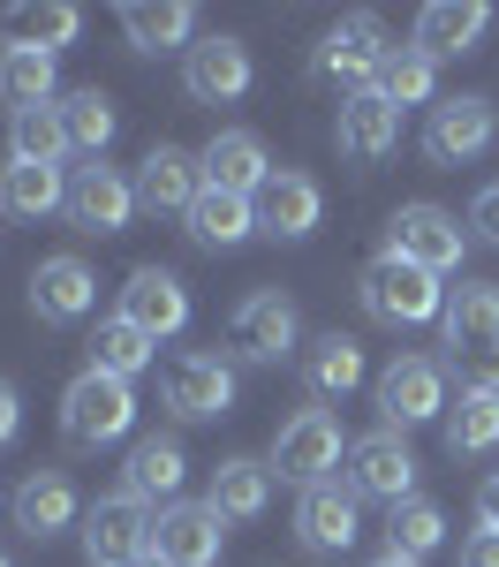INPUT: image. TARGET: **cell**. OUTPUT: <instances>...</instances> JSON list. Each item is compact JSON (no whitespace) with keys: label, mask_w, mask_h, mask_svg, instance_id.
<instances>
[{"label":"cell","mask_w":499,"mask_h":567,"mask_svg":"<svg viewBox=\"0 0 499 567\" xmlns=\"http://www.w3.org/2000/svg\"><path fill=\"white\" fill-rule=\"evenodd\" d=\"M91 349V363L84 371H106V379H144V371H152V363H159V341H152V333H136L129 318H122V310H114V318H98V333H91L84 341Z\"/></svg>","instance_id":"f1b7e54d"},{"label":"cell","mask_w":499,"mask_h":567,"mask_svg":"<svg viewBox=\"0 0 499 567\" xmlns=\"http://www.w3.org/2000/svg\"><path fill=\"white\" fill-rule=\"evenodd\" d=\"M129 424H136V386H129V379L84 371L76 386L61 393V439H69L76 454H98V446L129 439Z\"/></svg>","instance_id":"7a4b0ae2"},{"label":"cell","mask_w":499,"mask_h":567,"mask_svg":"<svg viewBox=\"0 0 499 567\" xmlns=\"http://www.w3.org/2000/svg\"><path fill=\"white\" fill-rule=\"evenodd\" d=\"M371 91L402 114V106H432V91H439V61L424 53V45L408 39V45H394L386 61H378V76H371Z\"/></svg>","instance_id":"d6a6232c"},{"label":"cell","mask_w":499,"mask_h":567,"mask_svg":"<svg viewBox=\"0 0 499 567\" xmlns=\"http://www.w3.org/2000/svg\"><path fill=\"white\" fill-rule=\"evenodd\" d=\"M69 219L84 227V235H122L136 219V182L122 167H106V159H91L69 175Z\"/></svg>","instance_id":"9a60e30c"},{"label":"cell","mask_w":499,"mask_h":567,"mask_svg":"<svg viewBox=\"0 0 499 567\" xmlns=\"http://www.w3.org/2000/svg\"><path fill=\"white\" fill-rule=\"evenodd\" d=\"M318 219H325V189L303 167H272V182L258 189V235L303 243V235H318Z\"/></svg>","instance_id":"e0dca14e"},{"label":"cell","mask_w":499,"mask_h":567,"mask_svg":"<svg viewBox=\"0 0 499 567\" xmlns=\"http://www.w3.org/2000/svg\"><path fill=\"white\" fill-rule=\"evenodd\" d=\"M61 106V130H69V152H91V159H106V144H114V99L98 84H84V91H69V99H53Z\"/></svg>","instance_id":"836d02e7"},{"label":"cell","mask_w":499,"mask_h":567,"mask_svg":"<svg viewBox=\"0 0 499 567\" xmlns=\"http://www.w3.org/2000/svg\"><path fill=\"white\" fill-rule=\"evenodd\" d=\"M454 371H461V393H499V349H485V355H461Z\"/></svg>","instance_id":"ab89813d"},{"label":"cell","mask_w":499,"mask_h":567,"mask_svg":"<svg viewBox=\"0 0 499 567\" xmlns=\"http://www.w3.org/2000/svg\"><path fill=\"white\" fill-rule=\"evenodd\" d=\"M341 454H349V439H341V424L325 416V409H295L280 432H272V477L288 484H333V470H341Z\"/></svg>","instance_id":"52a82bcc"},{"label":"cell","mask_w":499,"mask_h":567,"mask_svg":"<svg viewBox=\"0 0 499 567\" xmlns=\"http://www.w3.org/2000/svg\"><path fill=\"white\" fill-rule=\"evenodd\" d=\"M477 529H499V470L477 484Z\"/></svg>","instance_id":"7bdbcfd3"},{"label":"cell","mask_w":499,"mask_h":567,"mask_svg":"<svg viewBox=\"0 0 499 567\" xmlns=\"http://www.w3.org/2000/svg\"><path fill=\"white\" fill-rule=\"evenodd\" d=\"M0 213L8 219H53V213H69V175L61 167H23V159H8L0 167Z\"/></svg>","instance_id":"4316f807"},{"label":"cell","mask_w":499,"mask_h":567,"mask_svg":"<svg viewBox=\"0 0 499 567\" xmlns=\"http://www.w3.org/2000/svg\"><path fill=\"white\" fill-rule=\"evenodd\" d=\"M84 515V499H76V484L61 477V470H31V477L15 484V529L45 545V537H61V529Z\"/></svg>","instance_id":"7402d4cb"},{"label":"cell","mask_w":499,"mask_h":567,"mask_svg":"<svg viewBox=\"0 0 499 567\" xmlns=\"http://www.w3.org/2000/svg\"><path fill=\"white\" fill-rule=\"evenodd\" d=\"M386 553H402V560H432L439 545H447V507L439 499H402L394 515H386Z\"/></svg>","instance_id":"8d00e7d4"},{"label":"cell","mask_w":499,"mask_h":567,"mask_svg":"<svg viewBox=\"0 0 499 567\" xmlns=\"http://www.w3.org/2000/svg\"><path fill=\"white\" fill-rule=\"evenodd\" d=\"M333 144H341V159L378 167V159L402 152V114H394L378 91H356V99H341V114H333Z\"/></svg>","instance_id":"d6986e66"},{"label":"cell","mask_w":499,"mask_h":567,"mask_svg":"<svg viewBox=\"0 0 499 567\" xmlns=\"http://www.w3.org/2000/svg\"><path fill=\"white\" fill-rule=\"evenodd\" d=\"M363 499L356 492H341V484H311L303 499H295V537L311 545V553H349L363 537Z\"/></svg>","instance_id":"44dd1931"},{"label":"cell","mask_w":499,"mask_h":567,"mask_svg":"<svg viewBox=\"0 0 499 567\" xmlns=\"http://www.w3.org/2000/svg\"><path fill=\"white\" fill-rule=\"evenodd\" d=\"M181 477H189V454H181V439H136L129 446V492L152 507V499H167L175 507L181 499Z\"/></svg>","instance_id":"1f68e13d"},{"label":"cell","mask_w":499,"mask_h":567,"mask_svg":"<svg viewBox=\"0 0 499 567\" xmlns=\"http://www.w3.org/2000/svg\"><path fill=\"white\" fill-rule=\"evenodd\" d=\"M492 31V8L485 0H432L424 16H416V45L432 53V61H461V53H477Z\"/></svg>","instance_id":"603a6c76"},{"label":"cell","mask_w":499,"mask_h":567,"mask_svg":"<svg viewBox=\"0 0 499 567\" xmlns=\"http://www.w3.org/2000/svg\"><path fill=\"white\" fill-rule=\"evenodd\" d=\"M349 492H356V499H378V507L416 499V454H408V439L394 432V424L349 439Z\"/></svg>","instance_id":"9c48e42d"},{"label":"cell","mask_w":499,"mask_h":567,"mask_svg":"<svg viewBox=\"0 0 499 567\" xmlns=\"http://www.w3.org/2000/svg\"><path fill=\"white\" fill-rule=\"evenodd\" d=\"M499 144V106L485 91H461V99H439L432 122H424V159L432 167H469Z\"/></svg>","instance_id":"8992f818"},{"label":"cell","mask_w":499,"mask_h":567,"mask_svg":"<svg viewBox=\"0 0 499 567\" xmlns=\"http://www.w3.org/2000/svg\"><path fill=\"white\" fill-rule=\"evenodd\" d=\"M122 31H129L136 53H189L197 45V8L189 0H129Z\"/></svg>","instance_id":"cb8c5ba5"},{"label":"cell","mask_w":499,"mask_h":567,"mask_svg":"<svg viewBox=\"0 0 499 567\" xmlns=\"http://www.w3.org/2000/svg\"><path fill=\"white\" fill-rule=\"evenodd\" d=\"M15 439H23V393H15L8 379H0V454H8Z\"/></svg>","instance_id":"60d3db41"},{"label":"cell","mask_w":499,"mask_h":567,"mask_svg":"<svg viewBox=\"0 0 499 567\" xmlns=\"http://www.w3.org/2000/svg\"><path fill=\"white\" fill-rule=\"evenodd\" d=\"M205 197V159L181 152V144H152L144 167H136V213H175L189 219V205Z\"/></svg>","instance_id":"5bb4252c"},{"label":"cell","mask_w":499,"mask_h":567,"mask_svg":"<svg viewBox=\"0 0 499 567\" xmlns=\"http://www.w3.org/2000/svg\"><path fill=\"white\" fill-rule=\"evenodd\" d=\"M461 567H499V529H469V545H461Z\"/></svg>","instance_id":"b9f144b4"},{"label":"cell","mask_w":499,"mask_h":567,"mask_svg":"<svg viewBox=\"0 0 499 567\" xmlns=\"http://www.w3.org/2000/svg\"><path fill=\"white\" fill-rule=\"evenodd\" d=\"M159 401H167V416L181 424H212L235 409V363L212 349H181L159 363Z\"/></svg>","instance_id":"277c9868"},{"label":"cell","mask_w":499,"mask_h":567,"mask_svg":"<svg viewBox=\"0 0 499 567\" xmlns=\"http://www.w3.org/2000/svg\"><path fill=\"white\" fill-rule=\"evenodd\" d=\"M447 355L461 363V355H485V349H499V288H454L447 296Z\"/></svg>","instance_id":"484cf974"},{"label":"cell","mask_w":499,"mask_h":567,"mask_svg":"<svg viewBox=\"0 0 499 567\" xmlns=\"http://www.w3.org/2000/svg\"><path fill=\"white\" fill-rule=\"evenodd\" d=\"M152 553L167 567H220L227 553V523L205 507V499H175L152 515Z\"/></svg>","instance_id":"4fadbf2b"},{"label":"cell","mask_w":499,"mask_h":567,"mask_svg":"<svg viewBox=\"0 0 499 567\" xmlns=\"http://www.w3.org/2000/svg\"><path fill=\"white\" fill-rule=\"evenodd\" d=\"M205 507L220 515V523H258L272 507V462H250V454H235L212 470V492H205Z\"/></svg>","instance_id":"d4e9b609"},{"label":"cell","mask_w":499,"mask_h":567,"mask_svg":"<svg viewBox=\"0 0 499 567\" xmlns=\"http://www.w3.org/2000/svg\"><path fill=\"white\" fill-rule=\"evenodd\" d=\"M84 553H91V567H122L136 553H152V507L136 499L129 484L84 507Z\"/></svg>","instance_id":"8fae6325"},{"label":"cell","mask_w":499,"mask_h":567,"mask_svg":"<svg viewBox=\"0 0 499 567\" xmlns=\"http://www.w3.org/2000/svg\"><path fill=\"white\" fill-rule=\"evenodd\" d=\"M197 159H205V189H227V197H258L272 182V152L258 130H220Z\"/></svg>","instance_id":"ffe728a7"},{"label":"cell","mask_w":499,"mask_h":567,"mask_svg":"<svg viewBox=\"0 0 499 567\" xmlns=\"http://www.w3.org/2000/svg\"><path fill=\"white\" fill-rule=\"evenodd\" d=\"M0 567H8V553H0Z\"/></svg>","instance_id":"bcb514c9"},{"label":"cell","mask_w":499,"mask_h":567,"mask_svg":"<svg viewBox=\"0 0 499 567\" xmlns=\"http://www.w3.org/2000/svg\"><path fill=\"white\" fill-rule=\"evenodd\" d=\"M189 243L197 250H235V243H250L258 235V197H227V189H205L197 205H189Z\"/></svg>","instance_id":"83f0119b"},{"label":"cell","mask_w":499,"mask_h":567,"mask_svg":"<svg viewBox=\"0 0 499 567\" xmlns=\"http://www.w3.org/2000/svg\"><path fill=\"white\" fill-rule=\"evenodd\" d=\"M122 318H129L136 333H152V341H175L181 326H189V288H181V272L136 265L129 288H122Z\"/></svg>","instance_id":"ac0fdd59"},{"label":"cell","mask_w":499,"mask_h":567,"mask_svg":"<svg viewBox=\"0 0 499 567\" xmlns=\"http://www.w3.org/2000/svg\"><path fill=\"white\" fill-rule=\"evenodd\" d=\"M356 303L363 318H378V326H432V318H447V288H439V272H424V265L408 258H378L356 272Z\"/></svg>","instance_id":"6da1fadb"},{"label":"cell","mask_w":499,"mask_h":567,"mask_svg":"<svg viewBox=\"0 0 499 567\" xmlns=\"http://www.w3.org/2000/svg\"><path fill=\"white\" fill-rule=\"evenodd\" d=\"M439 424H447V454H492L499 446V393H461Z\"/></svg>","instance_id":"74e56055"},{"label":"cell","mask_w":499,"mask_h":567,"mask_svg":"<svg viewBox=\"0 0 499 567\" xmlns=\"http://www.w3.org/2000/svg\"><path fill=\"white\" fill-rule=\"evenodd\" d=\"M61 76H53V53L39 45H0V106L8 114H31V106H53L61 99Z\"/></svg>","instance_id":"4dcf8cb0"},{"label":"cell","mask_w":499,"mask_h":567,"mask_svg":"<svg viewBox=\"0 0 499 567\" xmlns=\"http://www.w3.org/2000/svg\"><path fill=\"white\" fill-rule=\"evenodd\" d=\"M8 159H23V167H61V159H69V130H61V106H31V114H8Z\"/></svg>","instance_id":"d590c367"},{"label":"cell","mask_w":499,"mask_h":567,"mask_svg":"<svg viewBox=\"0 0 499 567\" xmlns=\"http://www.w3.org/2000/svg\"><path fill=\"white\" fill-rule=\"evenodd\" d=\"M469 243H499V182H485L469 205Z\"/></svg>","instance_id":"f35d334b"},{"label":"cell","mask_w":499,"mask_h":567,"mask_svg":"<svg viewBox=\"0 0 499 567\" xmlns=\"http://www.w3.org/2000/svg\"><path fill=\"white\" fill-rule=\"evenodd\" d=\"M227 349H235V363H288V355H303V310L280 288L242 296L235 318H227Z\"/></svg>","instance_id":"5b68a950"},{"label":"cell","mask_w":499,"mask_h":567,"mask_svg":"<svg viewBox=\"0 0 499 567\" xmlns=\"http://www.w3.org/2000/svg\"><path fill=\"white\" fill-rule=\"evenodd\" d=\"M371 567H424V560H402V553H378Z\"/></svg>","instance_id":"ee69618b"},{"label":"cell","mask_w":499,"mask_h":567,"mask_svg":"<svg viewBox=\"0 0 499 567\" xmlns=\"http://www.w3.org/2000/svg\"><path fill=\"white\" fill-rule=\"evenodd\" d=\"M122 567H167V560H159V553H136V560H122Z\"/></svg>","instance_id":"f6af8a7d"},{"label":"cell","mask_w":499,"mask_h":567,"mask_svg":"<svg viewBox=\"0 0 499 567\" xmlns=\"http://www.w3.org/2000/svg\"><path fill=\"white\" fill-rule=\"evenodd\" d=\"M461 250H469V219H454L447 205H402L386 219V258H408L439 280L461 265Z\"/></svg>","instance_id":"ba28073f"},{"label":"cell","mask_w":499,"mask_h":567,"mask_svg":"<svg viewBox=\"0 0 499 567\" xmlns=\"http://www.w3.org/2000/svg\"><path fill=\"white\" fill-rule=\"evenodd\" d=\"M0 31H8V45H39V53H61V45H76L84 16H76L69 0H45V8H8V16H0Z\"/></svg>","instance_id":"e575fe53"},{"label":"cell","mask_w":499,"mask_h":567,"mask_svg":"<svg viewBox=\"0 0 499 567\" xmlns=\"http://www.w3.org/2000/svg\"><path fill=\"white\" fill-rule=\"evenodd\" d=\"M250 45L212 31V39H197L181 53V91H189V106H235L242 91H250Z\"/></svg>","instance_id":"7c38bea8"},{"label":"cell","mask_w":499,"mask_h":567,"mask_svg":"<svg viewBox=\"0 0 499 567\" xmlns=\"http://www.w3.org/2000/svg\"><path fill=\"white\" fill-rule=\"evenodd\" d=\"M378 409H386V424L408 432V424H432V416H447V363H432V355H394L386 371H378Z\"/></svg>","instance_id":"30bf717a"},{"label":"cell","mask_w":499,"mask_h":567,"mask_svg":"<svg viewBox=\"0 0 499 567\" xmlns=\"http://www.w3.org/2000/svg\"><path fill=\"white\" fill-rule=\"evenodd\" d=\"M386 53H394L386 23L356 8V16H341V23L311 45V76L325 91H349V99H356V91H371V76H378V61H386Z\"/></svg>","instance_id":"3957f363"},{"label":"cell","mask_w":499,"mask_h":567,"mask_svg":"<svg viewBox=\"0 0 499 567\" xmlns=\"http://www.w3.org/2000/svg\"><path fill=\"white\" fill-rule=\"evenodd\" d=\"M303 386H311L318 401H349V393L363 386V349L349 341V333H318V341H303Z\"/></svg>","instance_id":"f546056e"},{"label":"cell","mask_w":499,"mask_h":567,"mask_svg":"<svg viewBox=\"0 0 499 567\" xmlns=\"http://www.w3.org/2000/svg\"><path fill=\"white\" fill-rule=\"evenodd\" d=\"M91 310H98V272H91L84 258H39V272H31V318L39 326H84Z\"/></svg>","instance_id":"2e32d148"}]
</instances>
